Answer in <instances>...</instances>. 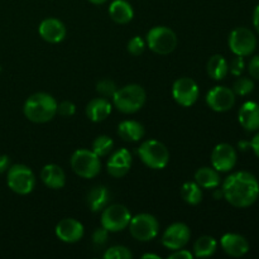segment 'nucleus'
I'll use <instances>...</instances> for the list:
<instances>
[{"label": "nucleus", "instance_id": "23", "mask_svg": "<svg viewBox=\"0 0 259 259\" xmlns=\"http://www.w3.org/2000/svg\"><path fill=\"white\" fill-rule=\"evenodd\" d=\"M109 15L118 24H126L134 18V10L126 0H114L109 7Z\"/></svg>", "mask_w": 259, "mask_h": 259}, {"label": "nucleus", "instance_id": "36", "mask_svg": "<svg viewBox=\"0 0 259 259\" xmlns=\"http://www.w3.org/2000/svg\"><path fill=\"white\" fill-rule=\"evenodd\" d=\"M244 67H245L244 57H242V56H235V57L232 60V62H230L229 71L232 72V75L238 76V77H239V76L243 73V71H244Z\"/></svg>", "mask_w": 259, "mask_h": 259}, {"label": "nucleus", "instance_id": "9", "mask_svg": "<svg viewBox=\"0 0 259 259\" xmlns=\"http://www.w3.org/2000/svg\"><path fill=\"white\" fill-rule=\"evenodd\" d=\"M129 232L138 242H151L158 235L159 223L151 214H138L132 217L129 223Z\"/></svg>", "mask_w": 259, "mask_h": 259}, {"label": "nucleus", "instance_id": "16", "mask_svg": "<svg viewBox=\"0 0 259 259\" xmlns=\"http://www.w3.org/2000/svg\"><path fill=\"white\" fill-rule=\"evenodd\" d=\"M132 167V154L128 149L120 148L114 152L106 163V171L115 179L125 176Z\"/></svg>", "mask_w": 259, "mask_h": 259}, {"label": "nucleus", "instance_id": "34", "mask_svg": "<svg viewBox=\"0 0 259 259\" xmlns=\"http://www.w3.org/2000/svg\"><path fill=\"white\" fill-rule=\"evenodd\" d=\"M108 237H109V232L105 229V228H98L95 232L93 233V244L96 249H100L103 248L104 245L106 244L108 242Z\"/></svg>", "mask_w": 259, "mask_h": 259}, {"label": "nucleus", "instance_id": "15", "mask_svg": "<svg viewBox=\"0 0 259 259\" xmlns=\"http://www.w3.org/2000/svg\"><path fill=\"white\" fill-rule=\"evenodd\" d=\"M55 233L61 242L73 244L82 239L85 230H83V225L78 220L66 218L56 225Z\"/></svg>", "mask_w": 259, "mask_h": 259}, {"label": "nucleus", "instance_id": "43", "mask_svg": "<svg viewBox=\"0 0 259 259\" xmlns=\"http://www.w3.org/2000/svg\"><path fill=\"white\" fill-rule=\"evenodd\" d=\"M238 146H239V148L242 149V151H245V149L250 148V142L242 141V142H239V144H238Z\"/></svg>", "mask_w": 259, "mask_h": 259}, {"label": "nucleus", "instance_id": "31", "mask_svg": "<svg viewBox=\"0 0 259 259\" xmlns=\"http://www.w3.org/2000/svg\"><path fill=\"white\" fill-rule=\"evenodd\" d=\"M105 259H132L133 254L131 250L124 245H114V247L108 248L104 253Z\"/></svg>", "mask_w": 259, "mask_h": 259}, {"label": "nucleus", "instance_id": "41", "mask_svg": "<svg viewBox=\"0 0 259 259\" xmlns=\"http://www.w3.org/2000/svg\"><path fill=\"white\" fill-rule=\"evenodd\" d=\"M253 24H254L255 29L259 33V4L255 7L254 13H253Z\"/></svg>", "mask_w": 259, "mask_h": 259}, {"label": "nucleus", "instance_id": "1", "mask_svg": "<svg viewBox=\"0 0 259 259\" xmlns=\"http://www.w3.org/2000/svg\"><path fill=\"white\" fill-rule=\"evenodd\" d=\"M224 199L235 207L252 206L259 197V182L250 172L240 171L232 174L223 182Z\"/></svg>", "mask_w": 259, "mask_h": 259}, {"label": "nucleus", "instance_id": "8", "mask_svg": "<svg viewBox=\"0 0 259 259\" xmlns=\"http://www.w3.org/2000/svg\"><path fill=\"white\" fill-rule=\"evenodd\" d=\"M132 214L126 206L121 204H113L106 206L101 214V227L109 233L123 232L129 227Z\"/></svg>", "mask_w": 259, "mask_h": 259}, {"label": "nucleus", "instance_id": "35", "mask_svg": "<svg viewBox=\"0 0 259 259\" xmlns=\"http://www.w3.org/2000/svg\"><path fill=\"white\" fill-rule=\"evenodd\" d=\"M76 113V105L70 100H65L62 103L58 104L57 106V114H60L63 118H71L75 115Z\"/></svg>", "mask_w": 259, "mask_h": 259}, {"label": "nucleus", "instance_id": "32", "mask_svg": "<svg viewBox=\"0 0 259 259\" xmlns=\"http://www.w3.org/2000/svg\"><path fill=\"white\" fill-rule=\"evenodd\" d=\"M116 90H118L116 83L113 80H110V78H105V80H101L96 83V91L100 95H103L104 98H113Z\"/></svg>", "mask_w": 259, "mask_h": 259}, {"label": "nucleus", "instance_id": "27", "mask_svg": "<svg viewBox=\"0 0 259 259\" xmlns=\"http://www.w3.org/2000/svg\"><path fill=\"white\" fill-rule=\"evenodd\" d=\"M218 249V242L214 237L202 235L194 244V257L207 258L211 257Z\"/></svg>", "mask_w": 259, "mask_h": 259}, {"label": "nucleus", "instance_id": "3", "mask_svg": "<svg viewBox=\"0 0 259 259\" xmlns=\"http://www.w3.org/2000/svg\"><path fill=\"white\" fill-rule=\"evenodd\" d=\"M146 91L141 85L131 83L118 89L113 95V105L123 114H134L146 104Z\"/></svg>", "mask_w": 259, "mask_h": 259}, {"label": "nucleus", "instance_id": "37", "mask_svg": "<svg viewBox=\"0 0 259 259\" xmlns=\"http://www.w3.org/2000/svg\"><path fill=\"white\" fill-rule=\"evenodd\" d=\"M248 71L249 75L255 80H259V56H254L248 63Z\"/></svg>", "mask_w": 259, "mask_h": 259}, {"label": "nucleus", "instance_id": "33", "mask_svg": "<svg viewBox=\"0 0 259 259\" xmlns=\"http://www.w3.org/2000/svg\"><path fill=\"white\" fill-rule=\"evenodd\" d=\"M147 47V43L146 40L143 39L142 37L139 35H136V37L132 38L131 40L128 42V52L133 56H139L144 52Z\"/></svg>", "mask_w": 259, "mask_h": 259}, {"label": "nucleus", "instance_id": "11", "mask_svg": "<svg viewBox=\"0 0 259 259\" xmlns=\"http://www.w3.org/2000/svg\"><path fill=\"white\" fill-rule=\"evenodd\" d=\"M200 95V89L196 81L190 77L177 78L172 86V96L175 101L185 108H190L197 101Z\"/></svg>", "mask_w": 259, "mask_h": 259}, {"label": "nucleus", "instance_id": "29", "mask_svg": "<svg viewBox=\"0 0 259 259\" xmlns=\"http://www.w3.org/2000/svg\"><path fill=\"white\" fill-rule=\"evenodd\" d=\"M114 148V141L108 136H99L93 142V152L99 157H105L111 153Z\"/></svg>", "mask_w": 259, "mask_h": 259}, {"label": "nucleus", "instance_id": "39", "mask_svg": "<svg viewBox=\"0 0 259 259\" xmlns=\"http://www.w3.org/2000/svg\"><path fill=\"white\" fill-rule=\"evenodd\" d=\"M10 167V159L9 157L5 154H0V175L7 172Z\"/></svg>", "mask_w": 259, "mask_h": 259}, {"label": "nucleus", "instance_id": "21", "mask_svg": "<svg viewBox=\"0 0 259 259\" xmlns=\"http://www.w3.org/2000/svg\"><path fill=\"white\" fill-rule=\"evenodd\" d=\"M239 123L245 131L254 132L259 129V104L254 101H247L240 108L238 114Z\"/></svg>", "mask_w": 259, "mask_h": 259}, {"label": "nucleus", "instance_id": "4", "mask_svg": "<svg viewBox=\"0 0 259 259\" xmlns=\"http://www.w3.org/2000/svg\"><path fill=\"white\" fill-rule=\"evenodd\" d=\"M147 47L157 55L166 56L174 52L177 47V35L171 28L157 25L149 29L146 35Z\"/></svg>", "mask_w": 259, "mask_h": 259}, {"label": "nucleus", "instance_id": "45", "mask_svg": "<svg viewBox=\"0 0 259 259\" xmlns=\"http://www.w3.org/2000/svg\"><path fill=\"white\" fill-rule=\"evenodd\" d=\"M90 3H93V4H96V5H101L104 4V3H106L108 0H89Z\"/></svg>", "mask_w": 259, "mask_h": 259}, {"label": "nucleus", "instance_id": "7", "mask_svg": "<svg viewBox=\"0 0 259 259\" xmlns=\"http://www.w3.org/2000/svg\"><path fill=\"white\" fill-rule=\"evenodd\" d=\"M7 184L15 194L28 195L35 187V175L25 164H13L8 169Z\"/></svg>", "mask_w": 259, "mask_h": 259}, {"label": "nucleus", "instance_id": "19", "mask_svg": "<svg viewBox=\"0 0 259 259\" xmlns=\"http://www.w3.org/2000/svg\"><path fill=\"white\" fill-rule=\"evenodd\" d=\"M113 104L106 98H95L86 105L85 113L89 120L94 123L104 121L111 114Z\"/></svg>", "mask_w": 259, "mask_h": 259}, {"label": "nucleus", "instance_id": "13", "mask_svg": "<svg viewBox=\"0 0 259 259\" xmlns=\"http://www.w3.org/2000/svg\"><path fill=\"white\" fill-rule=\"evenodd\" d=\"M207 106L218 113H224L230 110L235 104V94L232 89L227 86H214L206 94Z\"/></svg>", "mask_w": 259, "mask_h": 259}, {"label": "nucleus", "instance_id": "2", "mask_svg": "<svg viewBox=\"0 0 259 259\" xmlns=\"http://www.w3.org/2000/svg\"><path fill=\"white\" fill-rule=\"evenodd\" d=\"M57 101L47 93H35L25 100L23 113L28 120L43 124L52 120L57 114Z\"/></svg>", "mask_w": 259, "mask_h": 259}, {"label": "nucleus", "instance_id": "28", "mask_svg": "<svg viewBox=\"0 0 259 259\" xmlns=\"http://www.w3.org/2000/svg\"><path fill=\"white\" fill-rule=\"evenodd\" d=\"M181 197L186 204L199 205L202 201V189L195 181H187L181 187Z\"/></svg>", "mask_w": 259, "mask_h": 259}, {"label": "nucleus", "instance_id": "30", "mask_svg": "<svg viewBox=\"0 0 259 259\" xmlns=\"http://www.w3.org/2000/svg\"><path fill=\"white\" fill-rule=\"evenodd\" d=\"M253 89H254V82H253L252 78L239 77L235 80L232 90L234 91L235 95L245 96V95H249V94L253 91Z\"/></svg>", "mask_w": 259, "mask_h": 259}, {"label": "nucleus", "instance_id": "25", "mask_svg": "<svg viewBox=\"0 0 259 259\" xmlns=\"http://www.w3.org/2000/svg\"><path fill=\"white\" fill-rule=\"evenodd\" d=\"M195 182L201 189L214 190L220 186V175L214 167H201L195 172Z\"/></svg>", "mask_w": 259, "mask_h": 259}, {"label": "nucleus", "instance_id": "44", "mask_svg": "<svg viewBox=\"0 0 259 259\" xmlns=\"http://www.w3.org/2000/svg\"><path fill=\"white\" fill-rule=\"evenodd\" d=\"M142 258H143V259H149V258H152V259H161V257H159L158 254H152V253H146V254L142 255Z\"/></svg>", "mask_w": 259, "mask_h": 259}, {"label": "nucleus", "instance_id": "6", "mask_svg": "<svg viewBox=\"0 0 259 259\" xmlns=\"http://www.w3.org/2000/svg\"><path fill=\"white\" fill-rule=\"evenodd\" d=\"M70 163L72 171L82 179H94L101 171L100 157L85 148L73 152Z\"/></svg>", "mask_w": 259, "mask_h": 259}, {"label": "nucleus", "instance_id": "20", "mask_svg": "<svg viewBox=\"0 0 259 259\" xmlns=\"http://www.w3.org/2000/svg\"><path fill=\"white\" fill-rule=\"evenodd\" d=\"M40 180L47 187L53 190L63 189L66 185V174L58 164H46L40 171Z\"/></svg>", "mask_w": 259, "mask_h": 259}, {"label": "nucleus", "instance_id": "18", "mask_svg": "<svg viewBox=\"0 0 259 259\" xmlns=\"http://www.w3.org/2000/svg\"><path fill=\"white\" fill-rule=\"evenodd\" d=\"M223 250L228 255L234 258H240L249 252V243L243 235L235 233H227L220 239Z\"/></svg>", "mask_w": 259, "mask_h": 259}, {"label": "nucleus", "instance_id": "38", "mask_svg": "<svg viewBox=\"0 0 259 259\" xmlns=\"http://www.w3.org/2000/svg\"><path fill=\"white\" fill-rule=\"evenodd\" d=\"M194 258V254H192L190 250L186 249H177V250H172L171 254L168 255V259H192Z\"/></svg>", "mask_w": 259, "mask_h": 259}, {"label": "nucleus", "instance_id": "17", "mask_svg": "<svg viewBox=\"0 0 259 259\" xmlns=\"http://www.w3.org/2000/svg\"><path fill=\"white\" fill-rule=\"evenodd\" d=\"M38 32H39L42 39L48 43H53V45L62 42L67 34L65 24L56 18H47V19L42 20L38 27Z\"/></svg>", "mask_w": 259, "mask_h": 259}, {"label": "nucleus", "instance_id": "26", "mask_svg": "<svg viewBox=\"0 0 259 259\" xmlns=\"http://www.w3.org/2000/svg\"><path fill=\"white\" fill-rule=\"evenodd\" d=\"M206 72L209 75V77H211L212 80H223V78L227 77L228 72H229L228 61L222 55L211 56L210 60L207 61Z\"/></svg>", "mask_w": 259, "mask_h": 259}, {"label": "nucleus", "instance_id": "10", "mask_svg": "<svg viewBox=\"0 0 259 259\" xmlns=\"http://www.w3.org/2000/svg\"><path fill=\"white\" fill-rule=\"evenodd\" d=\"M257 47V38L254 33L245 27L235 28L229 35V48L235 56L247 57L254 52Z\"/></svg>", "mask_w": 259, "mask_h": 259}, {"label": "nucleus", "instance_id": "40", "mask_svg": "<svg viewBox=\"0 0 259 259\" xmlns=\"http://www.w3.org/2000/svg\"><path fill=\"white\" fill-rule=\"evenodd\" d=\"M250 148L253 149L254 154L259 158V133H257L253 137L252 142H250Z\"/></svg>", "mask_w": 259, "mask_h": 259}, {"label": "nucleus", "instance_id": "22", "mask_svg": "<svg viewBox=\"0 0 259 259\" xmlns=\"http://www.w3.org/2000/svg\"><path fill=\"white\" fill-rule=\"evenodd\" d=\"M110 191L108 187L104 185H98L94 186L93 189L89 191L88 197H86V202H88L89 209L93 212L103 211L106 206H108L109 201H110Z\"/></svg>", "mask_w": 259, "mask_h": 259}, {"label": "nucleus", "instance_id": "42", "mask_svg": "<svg viewBox=\"0 0 259 259\" xmlns=\"http://www.w3.org/2000/svg\"><path fill=\"white\" fill-rule=\"evenodd\" d=\"M215 191H214V199L215 200H220L222 199V197H224V194H223V190L222 189H214Z\"/></svg>", "mask_w": 259, "mask_h": 259}, {"label": "nucleus", "instance_id": "14", "mask_svg": "<svg viewBox=\"0 0 259 259\" xmlns=\"http://www.w3.org/2000/svg\"><path fill=\"white\" fill-rule=\"evenodd\" d=\"M237 151L228 143H220L212 149L211 164L218 172H229L237 164Z\"/></svg>", "mask_w": 259, "mask_h": 259}, {"label": "nucleus", "instance_id": "24", "mask_svg": "<svg viewBox=\"0 0 259 259\" xmlns=\"http://www.w3.org/2000/svg\"><path fill=\"white\" fill-rule=\"evenodd\" d=\"M144 126L137 120H124L118 125V134L125 142H139L144 137Z\"/></svg>", "mask_w": 259, "mask_h": 259}, {"label": "nucleus", "instance_id": "5", "mask_svg": "<svg viewBox=\"0 0 259 259\" xmlns=\"http://www.w3.org/2000/svg\"><path fill=\"white\" fill-rule=\"evenodd\" d=\"M139 158L152 169H163L169 162V151L162 142L148 139L138 148Z\"/></svg>", "mask_w": 259, "mask_h": 259}, {"label": "nucleus", "instance_id": "12", "mask_svg": "<svg viewBox=\"0 0 259 259\" xmlns=\"http://www.w3.org/2000/svg\"><path fill=\"white\" fill-rule=\"evenodd\" d=\"M191 238V230L185 223H174L162 234V245L169 250L182 249Z\"/></svg>", "mask_w": 259, "mask_h": 259}]
</instances>
